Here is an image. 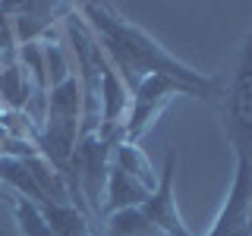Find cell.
Returning <instances> with one entry per match:
<instances>
[{"label":"cell","mask_w":252,"mask_h":236,"mask_svg":"<svg viewBox=\"0 0 252 236\" xmlns=\"http://www.w3.org/2000/svg\"><path fill=\"white\" fill-rule=\"evenodd\" d=\"M79 16L85 19V26L92 29L94 41L101 44L104 57L114 63V69L120 73L123 85L129 94L139 88V82L145 76H164L170 82H177L186 91V98H199L208 107H220L227 88V73L208 76L202 69L189 66V63L177 60L161 41H155L148 31L132 26L129 19H123L114 6L107 3H82Z\"/></svg>","instance_id":"obj_1"},{"label":"cell","mask_w":252,"mask_h":236,"mask_svg":"<svg viewBox=\"0 0 252 236\" xmlns=\"http://www.w3.org/2000/svg\"><path fill=\"white\" fill-rule=\"evenodd\" d=\"M180 94H186V91L177 82H170L164 76H145L139 82V88L129 94V114H126V123H123V142L139 145V139L155 126V120L164 114V107L173 98H180Z\"/></svg>","instance_id":"obj_2"},{"label":"cell","mask_w":252,"mask_h":236,"mask_svg":"<svg viewBox=\"0 0 252 236\" xmlns=\"http://www.w3.org/2000/svg\"><path fill=\"white\" fill-rule=\"evenodd\" d=\"M173 173H177V154L167 151L164 154V167L158 173V186L142 205V214L152 220L164 236H195L186 227V220L177 208V199H173Z\"/></svg>","instance_id":"obj_3"},{"label":"cell","mask_w":252,"mask_h":236,"mask_svg":"<svg viewBox=\"0 0 252 236\" xmlns=\"http://www.w3.org/2000/svg\"><path fill=\"white\" fill-rule=\"evenodd\" d=\"M148 189L139 186L136 179H129L120 167L110 164V173H107V186H104V199H101V220L114 211H126V208H142L148 199Z\"/></svg>","instance_id":"obj_4"},{"label":"cell","mask_w":252,"mask_h":236,"mask_svg":"<svg viewBox=\"0 0 252 236\" xmlns=\"http://www.w3.org/2000/svg\"><path fill=\"white\" fill-rule=\"evenodd\" d=\"M110 164L114 167H120L129 179H136L139 186H145L148 192L158 186V173L152 167V161L145 157V151H142L139 145H132V142H117L114 145V151H110Z\"/></svg>","instance_id":"obj_5"},{"label":"cell","mask_w":252,"mask_h":236,"mask_svg":"<svg viewBox=\"0 0 252 236\" xmlns=\"http://www.w3.org/2000/svg\"><path fill=\"white\" fill-rule=\"evenodd\" d=\"M94 236H164L158 227L142 214V208H126V211H114L101 220Z\"/></svg>","instance_id":"obj_6"},{"label":"cell","mask_w":252,"mask_h":236,"mask_svg":"<svg viewBox=\"0 0 252 236\" xmlns=\"http://www.w3.org/2000/svg\"><path fill=\"white\" fill-rule=\"evenodd\" d=\"M41 208L44 220L51 224V230L57 236H94V227L92 220L82 214V211H76L73 205H54V202H44L38 205Z\"/></svg>","instance_id":"obj_7"},{"label":"cell","mask_w":252,"mask_h":236,"mask_svg":"<svg viewBox=\"0 0 252 236\" xmlns=\"http://www.w3.org/2000/svg\"><path fill=\"white\" fill-rule=\"evenodd\" d=\"M10 211H13V217H16V227H19V233L22 236H57L51 230V224L44 220L41 214V208H38L35 202H29V199H10Z\"/></svg>","instance_id":"obj_8"},{"label":"cell","mask_w":252,"mask_h":236,"mask_svg":"<svg viewBox=\"0 0 252 236\" xmlns=\"http://www.w3.org/2000/svg\"><path fill=\"white\" fill-rule=\"evenodd\" d=\"M16 3H0V57L16 51Z\"/></svg>","instance_id":"obj_9"},{"label":"cell","mask_w":252,"mask_h":236,"mask_svg":"<svg viewBox=\"0 0 252 236\" xmlns=\"http://www.w3.org/2000/svg\"><path fill=\"white\" fill-rule=\"evenodd\" d=\"M10 199H13V195H10V192H6V189H3V186H0V202H3V205H10Z\"/></svg>","instance_id":"obj_10"}]
</instances>
